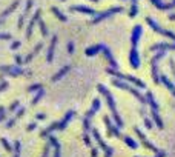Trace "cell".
<instances>
[{
	"label": "cell",
	"mask_w": 175,
	"mask_h": 157,
	"mask_svg": "<svg viewBox=\"0 0 175 157\" xmlns=\"http://www.w3.org/2000/svg\"><path fill=\"white\" fill-rule=\"evenodd\" d=\"M36 117H37V120H43V119H46V114H43V113H39Z\"/></svg>",
	"instance_id": "obj_49"
},
{
	"label": "cell",
	"mask_w": 175,
	"mask_h": 157,
	"mask_svg": "<svg viewBox=\"0 0 175 157\" xmlns=\"http://www.w3.org/2000/svg\"><path fill=\"white\" fill-rule=\"evenodd\" d=\"M117 12H123V6H114V8H109L108 11H103L101 14H98L97 17H94L91 23H92V25L100 23L101 20H105V19H108V17H111L112 14H117Z\"/></svg>",
	"instance_id": "obj_7"
},
{
	"label": "cell",
	"mask_w": 175,
	"mask_h": 157,
	"mask_svg": "<svg viewBox=\"0 0 175 157\" xmlns=\"http://www.w3.org/2000/svg\"><path fill=\"white\" fill-rule=\"evenodd\" d=\"M74 48H75V46H74V42H69V43H68V52H69V54H74Z\"/></svg>",
	"instance_id": "obj_40"
},
{
	"label": "cell",
	"mask_w": 175,
	"mask_h": 157,
	"mask_svg": "<svg viewBox=\"0 0 175 157\" xmlns=\"http://www.w3.org/2000/svg\"><path fill=\"white\" fill-rule=\"evenodd\" d=\"M0 142H2V145L5 146V150H6L8 153H11V151H14V148H12V146H11L9 143H8V140H6L5 137H2V139H0Z\"/></svg>",
	"instance_id": "obj_35"
},
{
	"label": "cell",
	"mask_w": 175,
	"mask_h": 157,
	"mask_svg": "<svg viewBox=\"0 0 175 157\" xmlns=\"http://www.w3.org/2000/svg\"><path fill=\"white\" fill-rule=\"evenodd\" d=\"M146 22H147V25L155 31V33H158V34H161V36H164V37H169V39L175 40V33L172 31H168V29H164V28H161L154 19H151V17H146Z\"/></svg>",
	"instance_id": "obj_6"
},
{
	"label": "cell",
	"mask_w": 175,
	"mask_h": 157,
	"mask_svg": "<svg viewBox=\"0 0 175 157\" xmlns=\"http://www.w3.org/2000/svg\"><path fill=\"white\" fill-rule=\"evenodd\" d=\"M175 43H155L151 46V51H174Z\"/></svg>",
	"instance_id": "obj_15"
},
{
	"label": "cell",
	"mask_w": 175,
	"mask_h": 157,
	"mask_svg": "<svg viewBox=\"0 0 175 157\" xmlns=\"http://www.w3.org/2000/svg\"><path fill=\"white\" fill-rule=\"evenodd\" d=\"M31 6H32V0H28V2H26L25 12H23V16H20V19H19V25H17L19 28H17V29H22V25H23V22H25V19H26V16H28V12H29Z\"/></svg>",
	"instance_id": "obj_24"
},
{
	"label": "cell",
	"mask_w": 175,
	"mask_h": 157,
	"mask_svg": "<svg viewBox=\"0 0 175 157\" xmlns=\"http://www.w3.org/2000/svg\"><path fill=\"white\" fill-rule=\"evenodd\" d=\"M49 148H51L49 145H46V146H45V150H43V156H42V157H49Z\"/></svg>",
	"instance_id": "obj_43"
},
{
	"label": "cell",
	"mask_w": 175,
	"mask_h": 157,
	"mask_svg": "<svg viewBox=\"0 0 175 157\" xmlns=\"http://www.w3.org/2000/svg\"><path fill=\"white\" fill-rule=\"evenodd\" d=\"M82 122H83V129H85V131H86V132H88V131L91 129V119H88L86 116H85Z\"/></svg>",
	"instance_id": "obj_36"
},
{
	"label": "cell",
	"mask_w": 175,
	"mask_h": 157,
	"mask_svg": "<svg viewBox=\"0 0 175 157\" xmlns=\"http://www.w3.org/2000/svg\"><path fill=\"white\" fill-rule=\"evenodd\" d=\"M137 12H138V5H137V2H132L131 11H129V17H131V19H134V17L137 16Z\"/></svg>",
	"instance_id": "obj_32"
},
{
	"label": "cell",
	"mask_w": 175,
	"mask_h": 157,
	"mask_svg": "<svg viewBox=\"0 0 175 157\" xmlns=\"http://www.w3.org/2000/svg\"><path fill=\"white\" fill-rule=\"evenodd\" d=\"M92 136H94V139H95V142L98 143V146L105 151V157H112L114 154V150L111 148V146H108L106 143H105V140L101 139V136H100V132H98V129H92Z\"/></svg>",
	"instance_id": "obj_8"
},
{
	"label": "cell",
	"mask_w": 175,
	"mask_h": 157,
	"mask_svg": "<svg viewBox=\"0 0 175 157\" xmlns=\"http://www.w3.org/2000/svg\"><path fill=\"white\" fill-rule=\"evenodd\" d=\"M129 63L134 70H138L140 68V56H138V51L137 48H131V52H129Z\"/></svg>",
	"instance_id": "obj_13"
},
{
	"label": "cell",
	"mask_w": 175,
	"mask_h": 157,
	"mask_svg": "<svg viewBox=\"0 0 175 157\" xmlns=\"http://www.w3.org/2000/svg\"><path fill=\"white\" fill-rule=\"evenodd\" d=\"M48 139H49V143H51V145H52V146L55 148V153H54V157H62V151H60L62 148H60V143H58L57 137H55V136H49Z\"/></svg>",
	"instance_id": "obj_19"
},
{
	"label": "cell",
	"mask_w": 175,
	"mask_h": 157,
	"mask_svg": "<svg viewBox=\"0 0 175 157\" xmlns=\"http://www.w3.org/2000/svg\"><path fill=\"white\" fill-rule=\"evenodd\" d=\"M134 129H135V132H137V136L140 137V140H141V143H143V145H144L146 148H149V150H151V151H154L155 154H158V153L161 151V150H158V148H157L155 145H152V143H151V142L147 140V137H146V136H144V134H143V132H141V131H140V129L137 128V126H135Z\"/></svg>",
	"instance_id": "obj_11"
},
{
	"label": "cell",
	"mask_w": 175,
	"mask_h": 157,
	"mask_svg": "<svg viewBox=\"0 0 175 157\" xmlns=\"http://www.w3.org/2000/svg\"><path fill=\"white\" fill-rule=\"evenodd\" d=\"M40 29H42V36H48V28L42 20H40Z\"/></svg>",
	"instance_id": "obj_38"
},
{
	"label": "cell",
	"mask_w": 175,
	"mask_h": 157,
	"mask_svg": "<svg viewBox=\"0 0 175 157\" xmlns=\"http://www.w3.org/2000/svg\"><path fill=\"white\" fill-rule=\"evenodd\" d=\"M151 2H152V5H154L155 8H158V9H163V11H169V9H171L169 3H163L161 0H151Z\"/></svg>",
	"instance_id": "obj_27"
},
{
	"label": "cell",
	"mask_w": 175,
	"mask_h": 157,
	"mask_svg": "<svg viewBox=\"0 0 175 157\" xmlns=\"http://www.w3.org/2000/svg\"><path fill=\"white\" fill-rule=\"evenodd\" d=\"M23 114H25V108H20L19 111H17V114L14 116V117H11L8 122H6V128H12L14 125H15V122L19 120L20 117H23Z\"/></svg>",
	"instance_id": "obj_21"
},
{
	"label": "cell",
	"mask_w": 175,
	"mask_h": 157,
	"mask_svg": "<svg viewBox=\"0 0 175 157\" xmlns=\"http://www.w3.org/2000/svg\"><path fill=\"white\" fill-rule=\"evenodd\" d=\"M20 151H22V145H20V142L17 140V142L14 143V157H20Z\"/></svg>",
	"instance_id": "obj_34"
},
{
	"label": "cell",
	"mask_w": 175,
	"mask_h": 157,
	"mask_svg": "<svg viewBox=\"0 0 175 157\" xmlns=\"http://www.w3.org/2000/svg\"><path fill=\"white\" fill-rule=\"evenodd\" d=\"M166 56V51H158V54H155L152 59H151V71H152V80H154V83H160L161 80H160V76H158V60L161 59V57H164Z\"/></svg>",
	"instance_id": "obj_5"
},
{
	"label": "cell",
	"mask_w": 175,
	"mask_h": 157,
	"mask_svg": "<svg viewBox=\"0 0 175 157\" xmlns=\"http://www.w3.org/2000/svg\"><path fill=\"white\" fill-rule=\"evenodd\" d=\"M74 116H75V111H68V113L65 114V117L62 119L60 122H54V123H51L46 129L42 131L40 136H42V137H49L52 131H57V129H58V131H63V129L66 128V125L69 123V120L74 119Z\"/></svg>",
	"instance_id": "obj_2"
},
{
	"label": "cell",
	"mask_w": 175,
	"mask_h": 157,
	"mask_svg": "<svg viewBox=\"0 0 175 157\" xmlns=\"http://www.w3.org/2000/svg\"><path fill=\"white\" fill-rule=\"evenodd\" d=\"M40 89H43L42 83H34V85H31V86L28 88V91H29V92H39Z\"/></svg>",
	"instance_id": "obj_33"
},
{
	"label": "cell",
	"mask_w": 175,
	"mask_h": 157,
	"mask_svg": "<svg viewBox=\"0 0 175 157\" xmlns=\"http://www.w3.org/2000/svg\"><path fill=\"white\" fill-rule=\"evenodd\" d=\"M169 20H175V12H172V14L169 16Z\"/></svg>",
	"instance_id": "obj_53"
},
{
	"label": "cell",
	"mask_w": 175,
	"mask_h": 157,
	"mask_svg": "<svg viewBox=\"0 0 175 157\" xmlns=\"http://www.w3.org/2000/svg\"><path fill=\"white\" fill-rule=\"evenodd\" d=\"M160 80H161V83H163V85H164V86H166L169 91H171V94H172V96H175V85L172 83V82H171V80H169V77L163 74V76H160Z\"/></svg>",
	"instance_id": "obj_22"
},
{
	"label": "cell",
	"mask_w": 175,
	"mask_h": 157,
	"mask_svg": "<svg viewBox=\"0 0 175 157\" xmlns=\"http://www.w3.org/2000/svg\"><path fill=\"white\" fill-rule=\"evenodd\" d=\"M12 36L11 34H0V40H11Z\"/></svg>",
	"instance_id": "obj_42"
},
{
	"label": "cell",
	"mask_w": 175,
	"mask_h": 157,
	"mask_svg": "<svg viewBox=\"0 0 175 157\" xmlns=\"http://www.w3.org/2000/svg\"><path fill=\"white\" fill-rule=\"evenodd\" d=\"M20 45H22V42H20V40H17V42H14V43L11 45V49H17Z\"/></svg>",
	"instance_id": "obj_44"
},
{
	"label": "cell",
	"mask_w": 175,
	"mask_h": 157,
	"mask_svg": "<svg viewBox=\"0 0 175 157\" xmlns=\"http://www.w3.org/2000/svg\"><path fill=\"white\" fill-rule=\"evenodd\" d=\"M123 142H125L129 148H132V150H135V148L138 146V145H137V142H135L134 139H131L129 136H125V137H123Z\"/></svg>",
	"instance_id": "obj_29"
},
{
	"label": "cell",
	"mask_w": 175,
	"mask_h": 157,
	"mask_svg": "<svg viewBox=\"0 0 175 157\" xmlns=\"http://www.w3.org/2000/svg\"><path fill=\"white\" fill-rule=\"evenodd\" d=\"M42 48H43V45H42V43H37V45H36V48H34V49H32V51H31V52L25 57V63H29V62H31V60H32V59L39 54V51H40Z\"/></svg>",
	"instance_id": "obj_23"
},
{
	"label": "cell",
	"mask_w": 175,
	"mask_h": 157,
	"mask_svg": "<svg viewBox=\"0 0 175 157\" xmlns=\"http://www.w3.org/2000/svg\"><path fill=\"white\" fill-rule=\"evenodd\" d=\"M141 34H143V26H141V25H135V26H134V29H132V34H131V45H132V48H137L138 40H140V37H141Z\"/></svg>",
	"instance_id": "obj_12"
},
{
	"label": "cell",
	"mask_w": 175,
	"mask_h": 157,
	"mask_svg": "<svg viewBox=\"0 0 175 157\" xmlns=\"http://www.w3.org/2000/svg\"><path fill=\"white\" fill-rule=\"evenodd\" d=\"M19 105H20V103H19V100H15V102H14V103H12V105L9 106V111L12 113L14 110H17V108H19Z\"/></svg>",
	"instance_id": "obj_41"
},
{
	"label": "cell",
	"mask_w": 175,
	"mask_h": 157,
	"mask_svg": "<svg viewBox=\"0 0 175 157\" xmlns=\"http://www.w3.org/2000/svg\"><path fill=\"white\" fill-rule=\"evenodd\" d=\"M69 71H71V65H65V66H63V68H62L60 71H57V73H55V74L52 76V82H58L60 78L63 77L65 74H68Z\"/></svg>",
	"instance_id": "obj_20"
},
{
	"label": "cell",
	"mask_w": 175,
	"mask_h": 157,
	"mask_svg": "<svg viewBox=\"0 0 175 157\" xmlns=\"http://www.w3.org/2000/svg\"><path fill=\"white\" fill-rule=\"evenodd\" d=\"M106 73H108V74H111V76H114V77L120 78V80H123V82L134 83V85H135V86H138V88H146V83H144V82H141L140 78L134 77V76H128V74H123V73H120V71H117V70H114V68H106Z\"/></svg>",
	"instance_id": "obj_4"
},
{
	"label": "cell",
	"mask_w": 175,
	"mask_h": 157,
	"mask_svg": "<svg viewBox=\"0 0 175 157\" xmlns=\"http://www.w3.org/2000/svg\"><path fill=\"white\" fill-rule=\"evenodd\" d=\"M43 96H45V89H40V91H39V92H37V94L34 96V99L31 100V105H32V106H36V105L39 103V100H40V99H42Z\"/></svg>",
	"instance_id": "obj_30"
},
{
	"label": "cell",
	"mask_w": 175,
	"mask_h": 157,
	"mask_svg": "<svg viewBox=\"0 0 175 157\" xmlns=\"http://www.w3.org/2000/svg\"><path fill=\"white\" fill-rule=\"evenodd\" d=\"M92 2H98V0H92Z\"/></svg>",
	"instance_id": "obj_56"
},
{
	"label": "cell",
	"mask_w": 175,
	"mask_h": 157,
	"mask_svg": "<svg viewBox=\"0 0 175 157\" xmlns=\"http://www.w3.org/2000/svg\"><path fill=\"white\" fill-rule=\"evenodd\" d=\"M103 52H105V57L108 59V63H109V68H114V70H117V62H115V59L112 57V52H111V49L108 48V46H105L103 48Z\"/></svg>",
	"instance_id": "obj_17"
},
{
	"label": "cell",
	"mask_w": 175,
	"mask_h": 157,
	"mask_svg": "<svg viewBox=\"0 0 175 157\" xmlns=\"http://www.w3.org/2000/svg\"><path fill=\"white\" fill-rule=\"evenodd\" d=\"M98 156V150H92V157H97Z\"/></svg>",
	"instance_id": "obj_52"
},
{
	"label": "cell",
	"mask_w": 175,
	"mask_h": 157,
	"mask_svg": "<svg viewBox=\"0 0 175 157\" xmlns=\"http://www.w3.org/2000/svg\"><path fill=\"white\" fill-rule=\"evenodd\" d=\"M15 63H17V65H22V63H25V60H22V57L17 54V56H15Z\"/></svg>",
	"instance_id": "obj_46"
},
{
	"label": "cell",
	"mask_w": 175,
	"mask_h": 157,
	"mask_svg": "<svg viewBox=\"0 0 175 157\" xmlns=\"http://www.w3.org/2000/svg\"><path fill=\"white\" fill-rule=\"evenodd\" d=\"M100 102H101L100 99H95V100H94V103H92V108H91V110H89V111L86 113V117L88 119H92V117H94V114H95V113L100 110Z\"/></svg>",
	"instance_id": "obj_25"
},
{
	"label": "cell",
	"mask_w": 175,
	"mask_h": 157,
	"mask_svg": "<svg viewBox=\"0 0 175 157\" xmlns=\"http://www.w3.org/2000/svg\"><path fill=\"white\" fill-rule=\"evenodd\" d=\"M112 83H114V86H117V88H120V89H125V91L131 92L134 97L138 99V102H140L141 105H146V103H147V99H146L144 96H141V92H140L138 89H135L134 86H131L129 83H126V82H123V80H118V78L112 80Z\"/></svg>",
	"instance_id": "obj_3"
},
{
	"label": "cell",
	"mask_w": 175,
	"mask_h": 157,
	"mask_svg": "<svg viewBox=\"0 0 175 157\" xmlns=\"http://www.w3.org/2000/svg\"><path fill=\"white\" fill-rule=\"evenodd\" d=\"M71 11H79V12H85V14H89V16H94L95 11L92 8H88V6H71L69 8Z\"/></svg>",
	"instance_id": "obj_26"
},
{
	"label": "cell",
	"mask_w": 175,
	"mask_h": 157,
	"mask_svg": "<svg viewBox=\"0 0 175 157\" xmlns=\"http://www.w3.org/2000/svg\"><path fill=\"white\" fill-rule=\"evenodd\" d=\"M132 2H138V0H132Z\"/></svg>",
	"instance_id": "obj_55"
},
{
	"label": "cell",
	"mask_w": 175,
	"mask_h": 157,
	"mask_svg": "<svg viewBox=\"0 0 175 157\" xmlns=\"http://www.w3.org/2000/svg\"><path fill=\"white\" fill-rule=\"evenodd\" d=\"M83 139H85V143H86L88 146H89V145H91V139H89V136H88V134H85V136H83Z\"/></svg>",
	"instance_id": "obj_48"
},
{
	"label": "cell",
	"mask_w": 175,
	"mask_h": 157,
	"mask_svg": "<svg viewBox=\"0 0 175 157\" xmlns=\"http://www.w3.org/2000/svg\"><path fill=\"white\" fill-rule=\"evenodd\" d=\"M169 65H171V70H172V74L175 76V62H174V59H171L169 60Z\"/></svg>",
	"instance_id": "obj_45"
},
{
	"label": "cell",
	"mask_w": 175,
	"mask_h": 157,
	"mask_svg": "<svg viewBox=\"0 0 175 157\" xmlns=\"http://www.w3.org/2000/svg\"><path fill=\"white\" fill-rule=\"evenodd\" d=\"M143 119H144V125H146V128H147V129H152V128H154V123H152V120H149L147 117H143Z\"/></svg>",
	"instance_id": "obj_37"
},
{
	"label": "cell",
	"mask_w": 175,
	"mask_h": 157,
	"mask_svg": "<svg viewBox=\"0 0 175 157\" xmlns=\"http://www.w3.org/2000/svg\"><path fill=\"white\" fill-rule=\"evenodd\" d=\"M5 88H8V83H6V82H2V85H0V92H2Z\"/></svg>",
	"instance_id": "obj_50"
},
{
	"label": "cell",
	"mask_w": 175,
	"mask_h": 157,
	"mask_svg": "<svg viewBox=\"0 0 175 157\" xmlns=\"http://www.w3.org/2000/svg\"><path fill=\"white\" fill-rule=\"evenodd\" d=\"M103 122H105V125H106V131H108V134H109V136H115V137H118V139H122V140H123V137H125V136H122L120 128H117V125H112L111 119L108 117V116H105V117H103Z\"/></svg>",
	"instance_id": "obj_9"
},
{
	"label": "cell",
	"mask_w": 175,
	"mask_h": 157,
	"mask_svg": "<svg viewBox=\"0 0 175 157\" xmlns=\"http://www.w3.org/2000/svg\"><path fill=\"white\" fill-rule=\"evenodd\" d=\"M3 22H5V20H3V19H0V25H2V23H3Z\"/></svg>",
	"instance_id": "obj_54"
},
{
	"label": "cell",
	"mask_w": 175,
	"mask_h": 157,
	"mask_svg": "<svg viewBox=\"0 0 175 157\" xmlns=\"http://www.w3.org/2000/svg\"><path fill=\"white\" fill-rule=\"evenodd\" d=\"M17 6H19V2H14V3H12V5L9 6V8H6V9H5V11L2 12V17H0V19H3V20H5V17H6L8 14H11V12H12V11H14V9L17 8Z\"/></svg>",
	"instance_id": "obj_28"
},
{
	"label": "cell",
	"mask_w": 175,
	"mask_h": 157,
	"mask_svg": "<svg viewBox=\"0 0 175 157\" xmlns=\"http://www.w3.org/2000/svg\"><path fill=\"white\" fill-rule=\"evenodd\" d=\"M57 36H52L51 39V43H49V48H48V54H46V62L51 63L52 59H54V49H55V45H57Z\"/></svg>",
	"instance_id": "obj_16"
},
{
	"label": "cell",
	"mask_w": 175,
	"mask_h": 157,
	"mask_svg": "<svg viewBox=\"0 0 175 157\" xmlns=\"http://www.w3.org/2000/svg\"><path fill=\"white\" fill-rule=\"evenodd\" d=\"M155 157H166V151H160L158 154H155Z\"/></svg>",
	"instance_id": "obj_51"
},
{
	"label": "cell",
	"mask_w": 175,
	"mask_h": 157,
	"mask_svg": "<svg viewBox=\"0 0 175 157\" xmlns=\"http://www.w3.org/2000/svg\"><path fill=\"white\" fill-rule=\"evenodd\" d=\"M103 48H105V45H101V43H97V45H94V46H89V48H86L85 54H86L88 57H92V56L98 54L100 51H103Z\"/></svg>",
	"instance_id": "obj_18"
},
{
	"label": "cell",
	"mask_w": 175,
	"mask_h": 157,
	"mask_svg": "<svg viewBox=\"0 0 175 157\" xmlns=\"http://www.w3.org/2000/svg\"><path fill=\"white\" fill-rule=\"evenodd\" d=\"M5 119V106H0V122Z\"/></svg>",
	"instance_id": "obj_47"
},
{
	"label": "cell",
	"mask_w": 175,
	"mask_h": 157,
	"mask_svg": "<svg viewBox=\"0 0 175 157\" xmlns=\"http://www.w3.org/2000/svg\"><path fill=\"white\" fill-rule=\"evenodd\" d=\"M52 12H54V14H55V17H57V19H60L62 22H66V20H68V17H66L62 11H58L57 8H52Z\"/></svg>",
	"instance_id": "obj_31"
},
{
	"label": "cell",
	"mask_w": 175,
	"mask_h": 157,
	"mask_svg": "<svg viewBox=\"0 0 175 157\" xmlns=\"http://www.w3.org/2000/svg\"><path fill=\"white\" fill-rule=\"evenodd\" d=\"M40 14H42V11H40V9H37V11H36V14H34V17H32V19H31V22L28 23V29H26V39H29V37H31V34H32V29H34L36 23L40 20Z\"/></svg>",
	"instance_id": "obj_14"
},
{
	"label": "cell",
	"mask_w": 175,
	"mask_h": 157,
	"mask_svg": "<svg viewBox=\"0 0 175 157\" xmlns=\"http://www.w3.org/2000/svg\"><path fill=\"white\" fill-rule=\"evenodd\" d=\"M36 128H37V123H36V122H31V123L26 126V131H34Z\"/></svg>",
	"instance_id": "obj_39"
},
{
	"label": "cell",
	"mask_w": 175,
	"mask_h": 157,
	"mask_svg": "<svg viewBox=\"0 0 175 157\" xmlns=\"http://www.w3.org/2000/svg\"><path fill=\"white\" fill-rule=\"evenodd\" d=\"M98 88V91L106 97V103H108V106H109V111H111V114H112V117L115 120V125H117V128H123V120L120 117V114H118V111H117V106H115V100H114V97H112V94H111V91L105 86V85H98L97 86Z\"/></svg>",
	"instance_id": "obj_1"
},
{
	"label": "cell",
	"mask_w": 175,
	"mask_h": 157,
	"mask_svg": "<svg viewBox=\"0 0 175 157\" xmlns=\"http://www.w3.org/2000/svg\"><path fill=\"white\" fill-rule=\"evenodd\" d=\"M0 71L2 73H8L9 76H12V77H15V76H31V71H25V70H22V68H17V66H0Z\"/></svg>",
	"instance_id": "obj_10"
}]
</instances>
